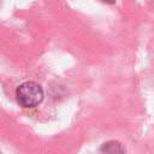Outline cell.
Segmentation results:
<instances>
[{
	"label": "cell",
	"mask_w": 154,
	"mask_h": 154,
	"mask_svg": "<svg viewBox=\"0 0 154 154\" xmlns=\"http://www.w3.org/2000/svg\"><path fill=\"white\" fill-rule=\"evenodd\" d=\"M17 101L23 107H35L43 99V90L35 82H24L16 90Z\"/></svg>",
	"instance_id": "obj_1"
},
{
	"label": "cell",
	"mask_w": 154,
	"mask_h": 154,
	"mask_svg": "<svg viewBox=\"0 0 154 154\" xmlns=\"http://www.w3.org/2000/svg\"><path fill=\"white\" fill-rule=\"evenodd\" d=\"M101 150H105L108 153H117V152H124V148L118 142H108V143H105Z\"/></svg>",
	"instance_id": "obj_2"
},
{
	"label": "cell",
	"mask_w": 154,
	"mask_h": 154,
	"mask_svg": "<svg viewBox=\"0 0 154 154\" xmlns=\"http://www.w3.org/2000/svg\"><path fill=\"white\" fill-rule=\"evenodd\" d=\"M103 1H106V2H109V4H113V2H114V0H103Z\"/></svg>",
	"instance_id": "obj_3"
}]
</instances>
